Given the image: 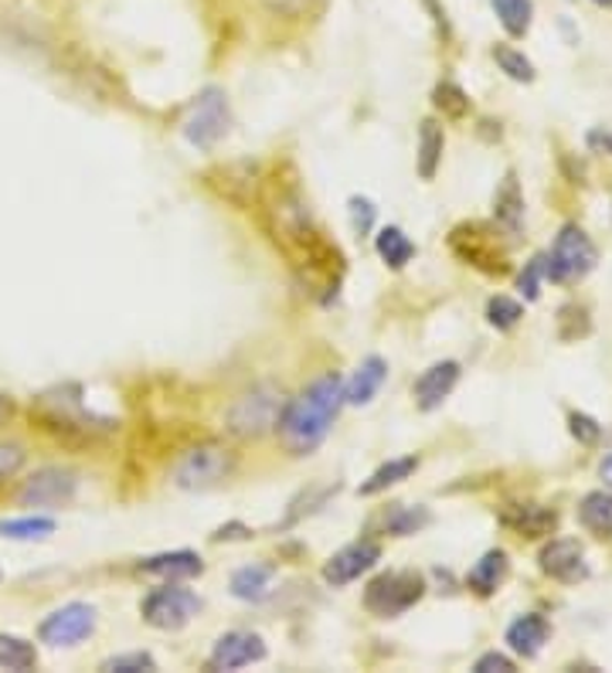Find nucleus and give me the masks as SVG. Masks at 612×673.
Wrapping results in <instances>:
<instances>
[{"instance_id": "nucleus-20", "label": "nucleus", "mask_w": 612, "mask_h": 673, "mask_svg": "<svg viewBox=\"0 0 612 673\" xmlns=\"http://www.w3.org/2000/svg\"><path fill=\"white\" fill-rule=\"evenodd\" d=\"M579 520L592 530L596 538H612V493L609 490L586 493L582 504H579Z\"/></svg>"}, {"instance_id": "nucleus-16", "label": "nucleus", "mask_w": 612, "mask_h": 673, "mask_svg": "<svg viewBox=\"0 0 612 673\" xmlns=\"http://www.w3.org/2000/svg\"><path fill=\"white\" fill-rule=\"evenodd\" d=\"M548 636H552L548 619L537 616V613H527V616H521V619H514V622L508 626V647H511L518 657L531 660V657L542 653V647L548 643Z\"/></svg>"}, {"instance_id": "nucleus-4", "label": "nucleus", "mask_w": 612, "mask_h": 673, "mask_svg": "<svg viewBox=\"0 0 612 673\" xmlns=\"http://www.w3.org/2000/svg\"><path fill=\"white\" fill-rule=\"evenodd\" d=\"M229 126H232L229 96H225L222 89L208 86V89L194 99L191 113L185 116L181 133H185V139H188L191 147H198V150H211L214 144H222V139H225Z\"/></svg>"}, {"instance_id": "nucleus-38", "label": "nucleus", "mask_w": 612, "mask_h": 673, "mask_svg": "<svg viewBox=\"0 0 612 673\" xmlns=\"http://www.w3.org/2000/svg\"><path fill=\"white\" fill-rule=\"evenodd\" d=\"M514 670V660L503 657V653H483L477 663H474V673H511Z\"/></svg>"}, {"instance_id": "nucleus-11", "label": "nucleus", "mask_w": 612, "mask_h": 673, "mask_svg": "<svg viewBox=\"0 0 612 673\" xmlns=\"http://www.w3.org/2000/svg\"><path fill=\"white\" fill-rule=\"evenodd\" d=\"M266 660V643L259 632H248V629H232L225 636H219L214 643L208 663L211 670H242L252 663H263Z\"/></svg>"}, {"instance_id": "nucleus-1", "label": "nucleus", "mask_w": 612, "mask_h": 673, "mask_svg": "<svg viewBox=\"0 0 612 673\" xmlns=\"http://www.w3.org/2000/svg\"><path fill=\"white\" fill-rule=\"evenodd\" d=\"M344 408V378L327 371L320 374L297 399L286 402L279 418V442L293 456H310L323 439L331 436L334 418Z\"/></svg>"}, {"instance_id": "nucleus-21", "label": "nucleus", "mask_w": 612, "mask_h": 673, "mask_svg": "<svg viewBox=\"0 0 612 673\" xmlns=\"http://www.w3.org/2000/svg\"><path fill=\"white\" fill-rule=\"evenodd\" d=\"M503 579H508V554H503V551H487L474 564V572H470V579H466V585H470L477 595H493Z\"/></svg>"}, {"instance_id": "nucleus-32", "label": "nucleus", "mask_w": 612, "mask_h": 673, "mask_svg": "<svg viewBox=\"0 0 612 673\" xmlns=\"http://www.w3.org/2000/svg\"><path fill=\"white\" fill-rule=\"evenodd\" d=\"M429 520H432V517H429L425 507H415V511H412V507H402L399 514L388 517V530H391V535L405 538V535H415V530H422Z\"/></svg>"}, {"instance_id": "nucleus-41", "label": "nucleus", "mask_w": 612, "mask_h": 673, "mask_svg": "<svg viewBox=\"0 0 612 673\" xmlns=\"http://www.w3.org/2000/svg\"><path fill=\"white\" fill-rule=\"evenodd\" d=\"M599 476H602V483L605 486H612V452L602 459V463H599Z\"/></svg>"}, {"instance_id": "nucleus-25", "label": "nucleus", "mask_w": 612, "mask_h": 673, "mask_svg": "<svg viewBox=\"0 0 612 673\" xmlns=\"http://www.w3.org/2000/svg\"><path fill=\"white\" fill-rule=\"evenodd\" d=\"M503 520H508L514 530H521V535L537 538V535H548V530L558 524V514L548 507H537V504H524V507H514L511 514H503Z\"/></svg>"}, {"instance_id": "nucleus-14", "label": "nucleus", "mask_w": 612, "mask_h": 673, "mask_svg": "<svg viewBox=\"0 0 612 673\" xmlns=\"http://www.w3.org/2000/svg\"><path fill=\"white\" fill-rule=\"evenodd\" d=\"M385 381H388V361L371 354V358H365L361 364H357V371L344 381V405L361 408V405L375 402V395L381 392Z\"/></svg>"}, {"instance_id": "nucleus-5", "label": "nucleus", "mask_w": 612, "mask_h": 673, "mask_svg": "<svg viewBox=\"0 0 612 673\" xmlns=\"http://www.w3.org/2000/svg\"><path fill=\"white\" fill-rule=\"evenodd\" d=\"M425 595V579L415 572H388L365 588V609L378 619L405 616Z\"/></svg>"}, {"instance_id": "nucleus-9", "label": "nucleus", "mask_w": 612, "mask_h": 673, "mask_svg": "<svg viewBox=\"0 0 612 673\" xmlns=\"http://www.w3.org/2000/svg\"><path fill=\"white\" fill-rule=\"evenodd\" d=\"M96 629V609L86 602H68V606L48 613L38 626V640L48 647H79Z\"/></svg>"}, {"instance_id": "nucleus-19", "label": "nucleus", "mask_w": 612, "mask_h": 673, "mask_svg": "<svg viewBox=\"0 0 612 673\" xmlns=\"http://www.w3.org/2000/svg\"><path fill=\"white\" fill-rule=\"evenodd\" d=\"M419 470V459L415 456H402V459H388L385 467H378L361 486H357V493H361V497H375V493H385L388 486H394V483H402V480H409L412 473Z\"/></svg>"}, {"instance_id": "nucleus-33", "label": "nucleus", "mask_w": 612, "mask_h": 673, "mask_svg": "<svg viewBox=\"0 0 612 673\" xmlns=\"http://www.w3.org/2000/svg\"><path fill=\"white\" fill-rule=\"evenodd\" d=\"M102 670H110V673H143V670H157V660L151 653H123V657L105 660Z\"/></svg>"}, {"instance_id": "nucleus-22", "label": "nucleus", "mask_w": 612, "mask_h": 673, "mask_svg": "<svg viewBox=\"0 0 612 673\" xmlns=\"http://www.w3.org/2000/svg\"><path fill=\"white\" fill-rule=\"evenodd\" d=\"M272 588V569L269 564H245L232 575V595L242 602H263Z\"/></svg>"}, {"instance_id": "nucleus-31", "label": "nucleus", "mask_w": 612, "mask_h": 673, "mask_svg": "<svg viewBox=\"0 0 612 673\" xmlns=\"http://www.w3.org/2000/svg\"><path fill=\"white\" fill-rule=\"evenodd\" d=\"M27 463V449L21 442H11V439H0V486L8 480H14Z\"/></svg>"}, {"instance_id": "nucleus-26", "label": "nucleus", "mask_w": 612, "mask_h": 673, "mask_svg": "<svg viewBox=\"0 0 612 673\" xmlns=\"http://www.w3.org/2000/svg\"><path fill=\"white\" fill-rule=\"evenodd\" d=\"M55 520L52 517H14V520H0V538L8 541H45L55 535Z\"/></svg>"}, {"instance_id": "nucleus-40", "label": "nucleus", "mask_w": 612, "mask_h": 673, "mask_svg": "<svg viewBox=\"0 0 612 673\" xmlns=\"http://www.w3.org/2000/svg\"><path fill=\"white\" fill-rule=\"evenodd\" d=\"M14 418V402L8 395H0V425H8Z\"/></svg>"}, {"instance_id": "nucleus-17", "label": "nucleus", "mask_w": 612, "mask_h": 673, "mask_svg": "<svg viewBox=\"0 0 612 673\" xmlns=\"http://www.w3.org/2000/svg\"><path fill=\"white\" fill-rule=\"evenodd\" d=\"M493 215H497V225H503L511 235L521 232V222H524V198H521V184H518V173H514V170H508V177H503L500 188H497Z\"/></svg>"}, {"instance_id": "nucleus-34", "label": "nucleus", "mask_w": 612, "mask_h": 673, "mask_svg": "<svg viewBox=\"0 0 612 673\" xmlns=\"http://www.w3.org/2000/svg\"><path fill=\"white\" fill-rule=\"evenodd\" d=\"M542 276H548V256H534L527 262V269L521 272V293L527 300H537L542 296Z\"/></svg>"}, {"instance_id": "nucleus-6", "label": "nucleus", "mask_w": 612, "mask_h": 673, "mask_svg": "<svg viewBox=\"0 0 612 673\" xmlns=\"http://www.w3.org/2000/svg\"><path fill=\"white\" fill-rule=\"evenodd\" d=\"M201 613V598L185 588V585H177V582H167L164 588H154L147 598L140 602V616L143 622H151L154 629H185L194 616Z\"/></svg>"}, {"instance_id": "nucleus-24", "label": "nucleus", "mask_w": 612, "mask_h": 673, "mask_svg": "<svg viewBox=\"0 0 612 673\" xmlns=\"http://www.w3.org/2000/svg\"><path fill=\"white\" fill-rule=\"evenodd\" d=\"M490 8L500 21V27L511 34V38H524L534 21V0H490Z\"/></svg>"}, {"instance_id": "nucleus-3", "label": "nucleus", "mask_w": 612, "mask_h": 673, "mask_svg": "<svg viewBox=\"0 0 612 673\" xmlns=\"http://www.w3.org/2000/svg\"><path fill=\"white\" fill-rule=\"evenodd\" d=\"M235 452L222 442H198L194 449L177 456V463L170 467V483L177 490H188V493H204L222 486L235 476Z\"/></svg>"}, {"instance_id": "nucleus-42", "label": "nucleus", "mask_w": 612, "mask_h": 673, "mask_svg": "<svg viewBox=\"0 0 612 673\" xmlns=\"http://www.w3.org/2000/svg\"><path fill=\"white\" fill-rule=\"evenodd\" d=\"M592 4H599V8H612V0H592Z\"/></svg>"}, {"instance_id": "nucleus-37", "label": "nucleus", "mask_w": 612, "mask_h": 673, "mask_svg": "<svg viewBox=\"0 0 612 673\" xmlns=\"http://www.w3.org/2000/svg\"><path fill=\"white\" fill-rule=\"evenodd\" d=\"M263 4L279 18H303L313 8V0H263Z\"/></svg>"}, {"instance_id": "nucleus-13", "label": "nucleus", "mask_w": 612, "mask_h": 673, "mask_svg": "<svg viewBox=\"0 0 612 673\" xmlns=\"http://www.w3.org/2000/svg\"><path fill=\"white\" fill-rule=\"evenodd\" d=\"M459 381V364L456 361H436L429 371L419 374L415 388H412V395H415V405L422 412H436L449 395H453V388Z\"/></svg>"}, {"instance_id": "nucleus-39", "label": "nucleus", "mask_w": 612, "mask_h": 673, "mask_svg": "<svg viewBox=\"0 0 612 673\" xmlns=\"http://www.w3.org/2000/svg\"><path fill=\"white\" fill-rule=\"evenodd\" d=\"M589 144H592L596 150L612 154V130H592V133H589Z\"/></svg>"}, {"instance_id": "nucleus-2", "label": "nucleus", "mask_w": 612, "mask_h": 673, "mask_svg": "<svg viewBox=\"0 0 612 673\" xmlns=\"http://www.w3.org/2000/svg\"><path fill=\"white\" fill-rule=\"evenodd\" d=\"M286 399L282 388L272 384V381H263V384H252L248 392H242L229 412H225V433L235 436V439H263L269 433L279 429V418L286 412Z\"/></svg>"}, {"instance_id": "nucleus-36", "label": "nucleus", "mask_w": 612, "mask_h": 673, "mask_svg": "<svg viewBox=\"0 0 612 673\" xmlns=\"http://www.w3.org/2000/svg\"><path fill=\"white\" fill-rule=\"evenodd\" d=\"M350 218H354V228L357 232H371L375 225V204L368 198H350Z\"/></svg>"}, {"instance_id": "nucleus-10", "label": "nucleus", "mask_w": 612, "mask_h": 673, "mask_svg": "<svg viewBox=\"0 0 612 673\" xmlns=\"http://www.w3.org/2000/svg\"><path fill=\"white\" fill-rule=\"evenodd\" d=\"M381 561V545L378 541H354L347 548H341L337 554H331V561L323 564V582L341 588V585H350L357 582L365 572H371L375 564Z\"/></svg>"}, {"instance_id": "nucleus-23", "label": "nucleus", "mask_w": 612, "mask_h": 673, "mask_svg": "<svg viewBox=\"0 0 612 673\" xmlns=\"http://www.w3.org/2000/svg\"><path fill=\"white\" fill-rule=\"evenodd\" d=\"M375 249H378V256L385 259L388 269H405V266L412 262V256H415L412 238H409L402 228H394V225H388V228L378 232Z\"/></svg>"}, {"instance_id": "nucleus-28", "label": "nucleus", "mask_w": 612, "mask_h": 673, "mask_svg": "<svg viewBox=\"0 0 612 673\" xmlns=\"http://www.w3.org/2000/svg\"><path fill=\"white\" fill-rule=\"evenodd\" d=\"M493 61L500 65V72L514 79V82H534V65L524 52L511 48V45H497L493 48Z\"/></svg>"}, {"instance_id": "nucleus-15", "label": "nucleus", "mask_w": 612, "mask_h": 673, "mask_svg": "<svg viewBox=\"0 0 612 673\" xmlns=\"http://www.w3.org/2000/svg\"><path fill=\"white\" fill-rule=\"evenodd\" d=\"M136 569L143 575H154V579H167V582H185L204 572V561L194 551H164V554H151L143 558Z\"/></svg>"}, {"instance_id": "nucleus-29", "label": "nucleus", "mask_w": 612, "mask_h": 673, "mask_svg": "<svg viewBox=\"0 0 612 673\" xmlns=\"http://www.w3.org/2000/svg\"><path fill=\"white\" fill-rule=\"evenodd\" d=\"M521 316H524V306H521L518 300H511V296H493V300L487 303V321H490V327H497V330L518 327Z\"/></svg>"}, {"instance_id": "nucleus-30", "label": "nucleus", "mask_w": 612, "mask_h": 673, "mask_svg": "<svg viewBox=\"0 0 612 673\" xmlns=\"http://www.w3.org/2000/svg\"><path fill=\"white\" fill-rule=\"evenodd\" d=\"M432 99H436L439 110H443L446 116H453V120L466 116V110H470V99H466V92H463L456 82H439L436 92H432Z\"/></svg>"}, {"instance_id": "nucleus-12", "label": "nucleus", "mask_w": 612, "mask_h": 673, "mask_svg": "<svg viewBox=\"0 0 612 673\" xmlns=\"http://www.w3.org/2000/svg\"><path fill=\"white\" fill-rule=\"evenodd\" d=\"M537 561H542V572L552 575L555 582L575 585V582H586L589 579L586 551H582L579 541H571V538H558V541L545 545L542 554H537Z\"/></svg>"}, {"instance_id": "nucleus-27", "label": "nucleus", "mask_w": 612, "mask_h": 673, "mask_svg": "<svg viewBox=\"0 0 612 673\" xmlns=\"http://www.w3.org/2000/svg\"><path fill=\"white\" fill-rule=\"evenodd\" d=\"M0 666L4 670H34L38 666V650L27 640L11 632H0Z\"/></svg>"}, {"instance_id": "nucleus-35", "label": "nucleus", "mask_w": 612, "mask_h": 673, "mask_svg": "<svg viewBox=\"0 0 612 673\" xmlns=\"http://www.w3.org/2000/svg\"><path fill=\"white\" fill-rule=\"evenodd\" d=\"M571 436L579 439V442H586V446H592L599 436H602V429H599V422L596 418H589V415H582V412H571Z\"/></svg>"}, {"instance_id": "nucleus-8", "label": "nucleus", "mask_w": 612, "mask_h": 673, "mask_svg": "<svg viewBox=\"0 0 612 673\" xmlns=\"http://www.w3.org/2000/svg\"><path fill=\"white\" fill-rule=\"evenodd\" d=\"M76 486H79V480H76V473H71V470H65V467H42V470H34L24 480L18 501L24 507H48V511H55V507L71 504V497H76Z\"/></svg>"}, {"instance_id": "nucleus-7", "label": "nucleus", "mask_w": 612, "mask_h": 673, "mask_svg": "<svg viewBox=\"0 0 612 673\" xmlns=\"http://www.w3.org/2000/svg\"><path fill=\"white\" fill-rule=\"evenodd\" d=\"M599 253L592 238L579 225H565L555 238V249L548 256V279L552 282H575L596 269Z\"/></svg>"}, {"instance_id": "nucleus-18", "label": "nucleus", "mask_w": 612, "mask_h": 673, "mask_svg": "<svg viewBox=\"0 0 612 673\" xmlns=\"http://www.w3.org/2000/svg\"><path fill=\"white\" fill-rule=\"evenodd\" d=\"M443 147H446L443 126L436 120H425L419 126V157H415L422 181H432V177H436V170L443 164Z\"/></svg>"}]
</instances>
